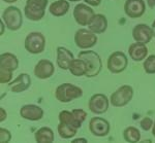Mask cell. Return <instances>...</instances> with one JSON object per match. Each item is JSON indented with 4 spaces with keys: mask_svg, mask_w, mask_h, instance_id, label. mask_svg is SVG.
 <instances>
[{
    "mask_svg": "<svg viewBox=\"0 0 155 143\" xmlns=\"http://www.w3.org/2000/svg\"><path fill=\"white\" fill-rule=\"evenodd\" d=\"M110 101L104 94H94L89 99L88 107L90 111L94 114H102L109 109Z\"/></svg>",
    "mask_w": 155,
    "mask_h": 143,
    "instance_id": "obj_11",
    "label": "cell"
},
{
    "mask_svg": "<svg viewBox=\"0 0 155 143\" xmlns=\"http://www.w3.org/2000/svg\"><path fill=\"white\" fill-rule=\"evenodd\" d=\"M2 1H4L5 3H14V2H16L17 0H2Z\"/></svg>",
    "mask_w": 155,
    "mask_h": 143,
    "instance_id": "obj_35",
    "label": "cell"
},
{
    "mask_svg": "<svg viewBox=\"0 0 155 143\" xmlns=\"http://www.w3.org/2000/svg\"><path fill=\"white\" fill-rule=\"evenodd\" d=\"M88 5L91 6H98L101 3V0H84Z\"/></svg>",
    "mask_w": 155,
    "mask_h": 143,
    "instance_id": "obj_31",
    "label": "cell"
},
{
    "mask_svg": "<svg viewBox=\"0 0 155 143\" xmlns=\"http://www.w3.org/2000/svg\"><path fill=\"white\" fill-rule=\"evenodd\" d=\"M82 142H88V140L85 139V138H77V139H74L71 141V143H82Z\"/></svg>",
    "mask_w": 155,
    "mask_h": 143,
    "instance_id": "obj_33",
    "label": "cell"
},
{
    "mask_svg": "<svg viewBox=\"0 0 155 143\" xmlns=\"http://www.w3.org/2000/svg\"><path fill=\"white\" fill-rule=\"evenodd\" d=\"M154 35V29L146 24H139L132 29V38L137 42L149 43Z\"/></svg>",
    "mask_w": 155,
    "mask_h": 143,
    "instance_id": "obj_13",
    "label": "cell"
},
{
    "mask_svg": "<svg viewBox=\"0 0 155 143\" xmlns=\"http://www.w3.org/2000/svg\"><path fill=\"white\" fill-rule=\"evenodd\" d=\"M153 124L154 122H153V120H152V119H150V117H144V119L141 120V122H140V126H141V128L144 131H149V130L152 129Z\"/></svg>",
    "mask_w": 155,
    "mask_h": 143,
    "instance_id": "obj_29",
    "label": "cell"
},
{
    "mask_svg": "<svg viewBox=\"0 0 155 143\" xmlns=\"http://www.w3.org/2000/svg\"><path fill=\"white\" fill-rule=\"evenodd\" d=\"M57 130H58L59 136L63 138V139H71V138L76 136L78 132V129H76V128L68 126V125L65 124H62V122H60L58 125Z\"/></svg>",
    "mask_w": 155,
    "mask_h": 143,
    "instance_id": "obj_26",
    "label": "cell"
},
{
    "mask_svg": "<svg viewBox=\"0 0 155 143\" xmlns=\"http://www.w3.org/2000/svg\"><path fill=\"white\" fill-rule=\"evenodd\" d=\"M76 46L81 49H88L93 47L97 42V36L95 33L89 29H79L74 34Z\"/></svg>",
    "mask_w": 155,
    "mask_h": 143,
    "instance_id": "obj_9",
    "label": "cell"
},
{
    "mask_svg": "<svg viewBox=\"0 0 155 143\" xmlns=\"http://www.w3.org/2000/svg\"><path fill=\"white\" fill-rule=\"evenodd\" d=\"M20 115L24 119L36 122V120L42 119V116H44V110L39 106H37V105L26 104L24 106H22V108L20 109Z\"/></svg>",
    "mask_w": 155,
    "mask_h": 143,
    "instance_id": "obj_16",
    "label": "cell"
},
{
    "mask_svg": "<svg viewBox=\"0 0 155 143\" xmlns=\"http://www.w3.org/2000/svg\"><path fill=\"white\" fill-rule=\"evenodd\" d=\"M83 96V90L71 84H62L57 87L55 97L61 103H68Z\"/></svg>",
    "mask_w": 155,
    "mask_h": 143,
    "instance_id": "obj_3",
    "label": "cell"
},
{
    "mask_svg": "<svg viewBox=\"0 0 155 143\" xmlns=\"http://www.w3.org/2000/svg\"><path fill=\"white\" fill-rule=\"evenodd\" d=\"M72 112H74V114L76 115V117L81 122H84V120L86 119L87 113H86V111H84L83 109H74L72 110Z\"/></svg>",
    "mask_w": 155,
    "mask_h": 143,
    "instance_id": "obj_30",
    "label": "cell"
},
{
    "mask_svg": "<svg viewBox=\"0 0 155 143\" xmlns=\"http://www.w3.org/2000/svg\"><path fill=\"white\" fill-rule=\"evenodd\" d=\"M78 57L86 63L87 73L85 76L91 78V77H95L101 73L102 68V63H101V57H99V55L97 52H95L94 51L85 49V51L80 52Z\"/></svg>",
    "mask_w": 155,
    "mask_h": 143,
    "instance_id": "obj_2",
    "label": "cell"
},
{
    "mask_svg": "<svg viewBox=\"0 0 155 143\" xmlns=\"http://www.w3.org/2000/svg\"><path fill=\"white\" fill-rule=\"evenodd\" d=\"M2 21L12 31H17L22 27L23 16L21 11L16 6H8L2 12Z\"/></svg>",
    "mask_w": 155,
    "mask_h": 143,
    "instance_id": "obj_5",
    "label": "cell"
},
{
    "mask_svg": "<svg viewBox=\"0 0 155 143\" xmlns=\"http://www.w3.org/2000/svg\"><path fill=\"white\" fill-rule=\"evenodd\" d=\"M6 117H7V113H6V111L4 110L3 108H0V122H4V120L6 119Z\"/></svg>",
    "mask_w": 155,
    "mask_h": 143,
    "instance_id": "obj_32",
    "label": "cell"
},
{
    "mask_svg": "<svg viewBox=\"0 0 155 143\" xmlns=\"http://www.w3.org/2000/svg\"><path fill=\"white\" fill-rule=\"evenodd\" d=\"M54 139V132L48 127H42L35 133V141L38 143H52Z\"/></svg>",
    "mask_w": 155,
    "mask_h": 143,
    "instance_id": "obj_24",
    "label": "cell"
},
{
    "mask_svg": "<svg viewBox=\"0 0 155 143\" xmlns=\"http://www.w3.org/2000/svg\"><path fill=\"white\" fill-rule=\"evenodd\" d=\"M146 11L144 0H126L124 4V12L130 19H139Z\"/></svg>",
    "mask_w": 155,
    "mask_h": 143,
    "instance_id": "obj_12",
    "label": "cell"
},
{
    "mask_svg": "<svg viewBox=\"0 0 155 143\" xmlns=\"http://www.w3.org/2000/svg\"><path fill=\"white\" fill-rule=\"evenodd\" d=\"M147 4L150 8H155V0H147Z\"/></svg>",
    "mask_w": 155,
    "mask_h": 143,
    "instance_id": "obj_34",
    "label": "cell"
},
{
    "mask_svg": "<svg viewBox=\"0 0 155 143\" xmlns=\"http://www.w3.org/2000/svg\"><path fill=\"white\" fill-rule=\"evenodd\" d=\"M49 11L52 16L56 17H63L69 11V2L67 0H57L50 5Z\"/></svg>",
    "mask_w": 155,
    "mask_h": 143,
    "instance_id": "obj_21",
    "label": "cell"
},
{
    "mask_svg": "<svg viewBox=\"0 0 155 143\" xmlns=\"http://www.w3.org/2000/svg\"><path fill=\"white\" fill-rule=\"evenodd\" d=\"M152 134H153V136L155 137V122L153 124V127H152Z\"/></svg>",
    "mask_w": 155,
    "mask_h": 143,
    "instance_id": "obj_36",
    "label": "cell"
},
{
    "mask_svg": "<svg viewBox=\"0 0 155 143\" xmlns=\"http://www.w3.org/2000/svg\"><path fill=\"white\" fill-rule=\"evenodd\" d=\"M128 55L134 61L141 62L145 60L148 56V47L142 42H134L131 43L128 47Z\"/></svg>",
    "mask_w": 155,
    "mask_h": 143,
    "instance_id": "obj_18",
    "label": "cell"
},
{
    "mask_svg": "<svg viewBox=\"0 0 155 143\" xmlns=\"http://www.w3.org/2000/svg\"><path fill=\"white\" fill-rule=\"evenodd\" d=\"M107 28V20L101 14H97L92 17L91 22L88 25V29L95 34H101L106 32Z\"/></svg>",
    "mask_w": 155,
    "mask_h": 143,
    "instance_id": "obj_20",
    "label": "cell"
},
{
    "mask_svg": "<svg viewBox=\"0 0 155 143\" xmlns=\"http://www.w3.org/2000/svg\"><path fill=\"white\" fill-rule=\"evenodd\" d=\"M69 71L74 76H84L87 73V66L86 63L82 59L78 58V59H74L71 61V65H69Z\"/></svg>",
    "mask_w": 155,
    "mask_h": 143,
    "instance_id": "obj_23",
    "label": "cell"
},
{
    "mask_svg": "<svg viewBox=\"0 0 155 143\" xmlns=\"http://www.w3.org/2000/svg\"><path fill=\"white\" fill-rule=\"evenodd\" d=\"M19 67L18 58L11 52L0 55V84H9L12 77V72Z\"/></svg>",
    "mask_w": 155,
    "mask_h": 143,
    "instance_id": "obj_1",
    "label": "cell"
},
{
    "mask_svg": "<svg viewBox=\"0 0 155 143\" xmlns=\"http://www.w3.org/2000/svg\"><path fill=\"white\" fill-rule=\"evenodd\" d=\"M74 55L64 46L57 47V65L62 70H68L69 65L74 60Z\"/></svg>",
    "mask_w": 155,
    "mask_h": 143,
    "instance_id": "obj_19",
    "label": "cell"
},
{
    "mask_svg": "<svg viewBox=\"0 0 155 143\" xmlns=\"http://www.w3.org/2000/svg\"><path fill=\"white\" fill-rule=\"evenodd\" d=\"M107 69L111 73L118 74L127 68L128 60L123 52H114L107 59Z\"/></svg>",
    "mask_w": 155,
    "mask_h": 143,
    "instance_id": "obj_8",
    "label": "cell"
},
{
    "mask_svg": "<svg viewBox=\"0 0 155 143\" xmlns=\"http://www.w3.org/2000/svg\"><path fill=\"white\" fill-rule=\"evenodd\" d=\"M49 0H27L24 7L25 17L30 21H41L46 14Z\"/></svg>",
    "mask_w": 155,
    "mask_h": 143,
    "instance_id": "obj_4",
    "label": "cell"
},
{
    "mask_svg": "<svg viewBox=\"0 0 155 143\" xmlns=\"http://www.w3.org/2000/svg\"><path fill=\"white\" fill-rule=\"evenodd\" d=\"M152 27H153V29H155V20L153 21V23H152Z\"/></svg>",
    "mask_w": 155,
    "mask_h": 143,
    "instance_id": "obj_38",
    "label": "cell"
},
{
    "mask_svg": "<svg viewBox=\"0 0 155 143\" xmlns=\"http://www.w3.org/2000/svg\"><path fill=\"white\" fill-rule=\"evenodd\" d=\"M89 130L94 136L104 137L110 133V122L102 117H92L89 122Z\"/></svg>",
    "mask_w": 155,
    "mask_h": 143,
    "instance_id": "obj_14",
    "label": "cell"
},
{
    "mask_svg": "<svg viewBox=\"0 0 155 143\" xmlns=\"http://www.w3.org/2000/svg\"><path fill=\"white\" fill-rule=\"evenodd\" d=\"M55 72L54 64L46 59L39 60L34 67V75L39 79L50 78Z\"/></svg>",
    "mask_w": 155,
    "mask_h": 143,
    "instance_id": "obj_15",
    "label": "cell"
},
{
    "mask_svg": "<svg viewBox=\"0 0 155 143\" xmlns=\"http://www.w3.org/2000/svg\"><path fill=\"white\" fill-rule=\"evenodd\" d=\"M68 1H71V2H79V1H81V0H68Z\"/></svg>",
    "mask_w": 155,
    "mask_h": 143,
    "instance_id": "obj_37",
    "label": "cell"
},
{
    "mask_svg": "<svg viewBox=\"0 0 155 143\" xmlns=\"http://www.w3.org/2000/svg\"><path fill=\"white\" fill-rule=\"evenodd\" d=\"M58 119L60 122L71 126L76 128V129H80L82 127V124H83V122H81L77 119L76 115L74 114V112L67 111V110H62L58 115Z\"/></svg>",
    "mask_w": 155,
    "mask_h": 143,
    "instance_id": "obj_22",
    "label": "cell"
},
{
    "mask_svg": "<svg viewBox=\"0 0 155 143\" xmlns=\"http://www.w3.org/2000/svg\"><path fill=\"white\" fill-rule=\"evenodd\" d=\"M132 97H134V89L128 84H124L111 95L110 103L114 107H124L131 101Z\"/></svg>",
    "mask_w": 155,
    "mask_h": 143,
    "instance_id": "obj_7",
    "label": "cell"
},
{
    "mask_svg": "<svg viewBox=\"0 0 155 143\" xmlns=\"http://www.w3.org/2000/svg\"><path fill=\"white\" fill-rule=\"evenodd\" d=\"M24 46L30 54H41L46 49V38L41 32H30L25 38Z\"/></svg>",
    "mask_w": 155,
    "mask_h": 143,
    "instance_id": "obj_6",
    "label": "cell"
},
{
    "mask_svg": "<svg viewBox=\"0 0 155 143\" xmlns=\"http://www.w3.org/2000/svg\"><path fill=\"white\" fill-rule=\"evenodd\" d=\"M123 138L126 142H139L141 140V132L136 127H127L123 131Z\"/></svg>",
    "mask_w": 155,
    "mask_h": 143,
    "instance_id": "obj_25",
    "label": "cell"
},
{
    "mask_svg": "<svg viewBox=\"0 0 155 143\" xmlns=\"http://www.w3.org/2000/svg\"><path fill=\"white\" fill-rule=\"evenodd\" d=\"M94 16V11L87 4L79 3L74 9V17L80 26H88Z\"/></svg>",
    "mask_w": 155,
    "mask_h": 143,
    "instance_id": "obj_10",
    "label": "cell"
},
{
    "mask_svg": "<svg viewBox=\"0 0 155 143\" xmlns=\"http://www.w3.org/2000/svg\"><path fill=\"white\" fill-rule=\"evenodd\" d=\"M143 67L146 73L155 74V55H151L145 59Z\"/></svg>",
    "mask_w": 155,
    "mask_h": 143,
    "instance_id": "obj_27",
    "label": "cell"
},
{
    "mask_svg": "<svg viewBox=\"0 0 155 143\" xmlns=\"http://www.w3.org/2000/svg\"><path fill=\"white\" fill-rule=\"evenodd\" d=\"M12 139V134L8 130L4 128H0V142L1 143H7Z\"/></svg>",
    "mask_w": 155,
    "mask_h": 143,
    "instance_id": "obj_28",
    "label": "cell"
},
{
    "mask_svg": "<svg viewBox=\"0 0 155 143\" xmlns=\"http://www.w3.org/2000/svg\"><path fill=\"white\" fill-rule=\"evenodd\" d=\"M31 86V78L29 74L21 73L8 84V89L12 93H22L28 90Z\"/></svg>",
    "mask_w": 155,
    "mask_h": 143,
    "instance_id": "obj_17",
    "label": "cell"
}]
</instances>
